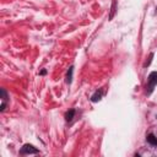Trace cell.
I'll use <instances>...</instances> for the list:
<instances>
[{
  "label": "cell",
  "mask_w": 157,
  "mask_h": 157,
  "mask_svg": "<svg viewBox=\"0 0 157 157\" xmlns=\"http://www.w3.org/2000/svg\"><path fill=\"white\" fill-rule=\"evenodd\" d=\"M74 114H75V110L74 109H71V110H69L68 113H66V116H65V119L68 120V121H70L73 118H74Z\"/></svg>",
  "instance_id": "5b68a950"
},
{
  "label": "cell",
  "mask_w": 157,
  "mask_h": 157,
  "mask_svg": "<svg viewBox=\"0 0 157 157\" xmlns=\"http://www.w3.org/2000/svg\"><path fill=\"white\" fill-rule=\"evenodd\" d=\"M73 66H71V68L69 69V71H68V76H66V82H71V77H73Z\"/></svg>",
  "instance_id": "8992f818"
},
{
  "label": "cell",
  "mask_w": 157,
  "mask_h": 157,
  "mask_svg": "<svg viewBox=\"0 0 157 157\" xmlns=\"http://www.w3.org/2000/svg\"><path fill=\"white\" fill-rule=\"evenodd\" d=\"M21 152H22V153H37L38 150L33 147L32 145H28V144H27V145H25V146L22 147Z\"/></svg>",
  "instance_id": "7a4b0ae2"
},
{
  "label": "cell",
  "mask_w": 157,
  "mask_h": 157,
  "mask_svg": "<svg viewBox=\"0 0 157 157\" xmlns=\"http://www.w3.org/2000/svg\"><path fill=\"white\" fill-rule=\"evenodd\" d=\"M147 81H149V92L152 91V88L157 85V73L153 71L149 75V78H147Z\"/></svg>",
  "instance_id": "6da1fadb"
},
{
  "label": "cell",
  "mask_w": 157,
  "mask_h": 157,
  "mask_svg": "<svg viewBox=\"0 0 157 157\" xmlns=\"http://www.w3.org/2000/svg\"><path fill=\"white\" fill-rule=\"evenodd\" d=\"M147 141L151 145H153V146H157V138L153 135V134H150V135L147 136Z\"/></svg>",
  "instance_id": "3957f363"
},
{
  "label": "cell",
  "mask_w": 157,
  "mask_h": 157,
  "mask_svg": "<svg viewBox=\"0 0 157 157\" xmlns=\"http://www.w3.org/2000/svg\"><path fill=\"white\" fill-rule=\"evenodd\" d=\"M101 97H102V93L97 91V92L91 97V101H92V102H98V101L101 99Z\"/></svg>",
  "instance_id": "277c9868"
}]
</instances>
